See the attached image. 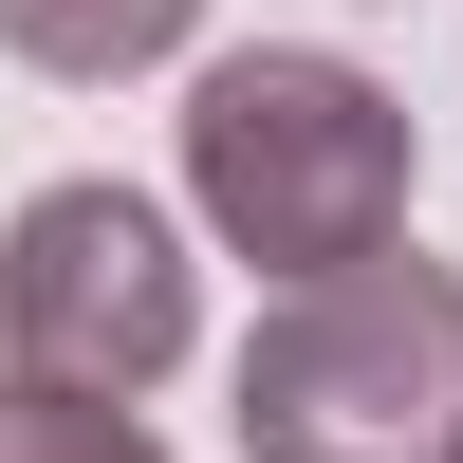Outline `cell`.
I'll use <instances>...</instances> for the list:
<instances>
[{
    "label": "cell",
    "instance_id": "cell-1",
    "mask_svg": "<svg viewBox=\"0 0 463 463\" xmlns=\"http://www.w3.org/2000/svg\"><path fill=\"white\" fill-rule=\"evenodd\" d=\"M408 93H371L353 56H222L185 93V204L260 260L279 297H334L408 241Z\"/></svg>",
    "mask_w": 463,
    "mask_h": 463
},
{
    "label": "cell",
    "instance_id": "cell-2",
    "mask_svg": "<svg viewBox=\"0 0 463 463\" xmlns=\"http://www.w3.org/2000/svg\"><path fill=\"white\" fill-rule=\"evenodd\" d=\"M241 463H463V279L371 260L334 297H279L241 353Z\"/></svg>",
    "mask_w": 463,
    "mask_h": 463
},
{
    "label": "cell",
    "instance_id": "cell-3",
    "mask_svg": "<svg viewBox=\"0 0 463 463\" xmlns=\"http://www.w3.org/2000/svg\"><path fill=\"white\" fill-rule=\"evenodd\" d=\"M185 334H204V279H185L148 185H37L0 222V390L130 408L185 371Z\"/></svg>",
    "mask_w": 463,
    "mask_h": 463
},
{
    "label": "cell",
    "instance_id": "cell-4",
    "mask_svg": "<svg viewBox=\"0 0 463 463\" xmlns=\"http://www.w3.org/2000/svg\"><path fill=\"white\" fill-rule=\"evenodd\" d=\"M185 19H204V0H0V56H19V74H74V93H111V74L185 56Z\"/></svg>",
    "mask_w": 463,
    "mask_h": 463
},
{
    "label": "cell",
    "instance_id": "cell-5",
    "mask_svg": "<svg viewBox=\"0 0 463 463\" xmlns=\"http://www.w3.org/2000/svg\"><path fill=\"white\" fill-rule=\"evenodd\" d=\"M0 463H167L130 408H74V390H0Z\"/></svg>",
    "mask_w": 463,
    "mask_h": 463
}]
</instances>
